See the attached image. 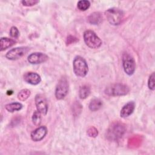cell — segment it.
I'll return each mask as SVG.
<instances>
[{
    "label": "cell",
    "mask_w": 155,
    "mask_h": 155,
    "mask_svg": "<svg viewBox=\"0 0 155 155\" xmlns=\"http://www.w3.org/2000/svg\"><path fill=\"white\" fill-rule=\"evenodd\" d=\"M73 69L78 77H85L88 71V67L85 59L81 56H76L73 61Z\"/></svg>",
    "instance_id": "6da1fadb"
},
{
    "label": "cell",
    "mask_w": 155,
    "mask_h": 155,
    "mask_svg": "<svg viewBox=\"0 0 155 155\" xmlns=\"http://www.w3.org/2000/svg\"><path fill=\"white\" fill-rule=\"evenodd\" d=\"M130 91L129 87L123 84L116 83L108 85L105 89V93L110 96H121L126 95Z\"/></svg>",
    "instance_id": "7a4b0ae2"
},
{
    "label": "cell",
    "mask_w": 155,
    "mask_h": 155,
    "mask_svg": "<svg viewBox=\"0 0 155 155\" xmlns=\"http://www.w3.org/2000/svg\"><path fill=\"white\" fill-rule=\"evenodd\" d=\"M126 131L125 126L119 122L113 124L107 131V138L110 140H117L125 134Z\"/></svg>",
    "instance_id": "3957f363"
},
{
    "label": "cell",
    "mask_w": 155,
    "mask_h": 155,
    "mask_svg": "<svg viewBox=\"0 0 155 155\" xmlns=\"http://www.w3.org/2000/svg\"><path fill=\"white\" fill-rule=\"evenodd\" d=\"M105 14L107 21L113 25H119L124 18L123 12L117 8H110L107 10Z\"/></svg>",
    "instance_id": "277c9868"
},
{
    "label": "cell",
    "mask_w": 155,
    "mask_h": 155,
    "mask_svg": "<svg viewBox=\"0 0 155 155\" xmlns=\"http://www.w3.org/2000/svg\"><path fill=\"white\" fill-rule=\"evenodd\" d=\"M84 40L85 44L91 48H98L102 45V41L93 30H88L84 33Z\"/></svg>",
    "instance_id": "5b68a950"
},
{
    "label": "cell",
    "mask_w": 155,
    "mask_h": 155,
    "mask_svg": "<svg viewBox=\"0 0 155 155\" xmlns=\"http://www.w3.org/2000/svg\"><path fill=\"white\" fill-rule=\"evenodd\" d=\"M122 61L125 73L129 76L133 74L136 70V62L133 56L128 53H124L122 55Z\"/></svg>",
    "instance_id": "8992f818"
},
{
    "label": "cell",
    "mask_w": 155,
    "mask_h": 155,
    "mask_svg": "<svg viewBox=\"0 0 155 155\" xmlns=\"http://www.w3.org/2000/svg\"><path fill=\"white\" fill-rule=\"evenodd\" d=\"M68 91V83L65 77H62L58 81L55 89V97L58 100L63 99Z\"/></svg>",
    "instance_id": "52a82bcc"
},
{
    "label": "cell",
    "mask_w": 155,
    "mask_h": 155,
    "mask_svg": "<svg viewBox=\"0 0 155 155\" xmlns=\"http://www.w3.org/2000/svg\"><path fill=\"white\" fill-rule=\"evenodd\" d=\"M29 51V48L27 47H15L10 50L5 54V58L8 60H17L24 56Z\"/></svg>",
    "instance_id": "ba28073f"
},
{
    "label": "cell",
    "mask_w": 155,
    "mask_h": 155,
    "mask_svg": "<svg viewBox=\"0 0 155 155\" xmlns=\"http://www.w3.org/2000/svg\"><path fill=\"white\" fill-rule=\"evenodd\" d=\"M35 105L37 110L42 114H46L48 109V105L45 97L42 94H37L35 96Z\"/></svg>",
    "instance_id": "9c48e42d"
},
{
    "label": "cell",
    "mask_w": 155,
    "mask_h": 155,
    "mask_svg": "<svg viewBox=\"0 0 155 155\" xmlns=\"http://www.w3.org/2000/svg\"><path fill=\"white\" fill-rule=\"evenodd\" d=\"M48 59V56L42 52H35L28 55L27 60L31 64H39L46 62Z\"/></svg>",
    "instance_id": "30bf717a"
},
{
    "label": "cell",
    "mask_w": 155,
    "mask_h": 155,
    "mask_svg": "<svg viewBox=\"0 0 155 155\" xmlns=\"http://www.w3.org/2000/svg\"><path fill=\"white\" fill-rule=\"evenodd\" d=\"M47 134V128L45 126H40L34 130L30 134L31 139L35 142L42 140Z\"/></svg>",
    "instance_id": "8fae6325"
},
{
    "label": "cell",
    "mask_w": 155,
    "mask_h": 155,
    "mask_svg": "<svg viewBox=\"0 0 155 155\" xmlns=\"http://www.w3.org/2000/svg\"><path fill=\"white\" fill-rule=\"evenodd\" d=\"M24 79L27 83L34 85L39 84L41 81V78L39 74L31 71L24 74Z\"/></svg>",
    "instance_id": "7c38bea8"
},
{
    "label": "cell",
    "mask_w": 155,
    "mask_h": 155,
    "mask_svg": "<svg viewBox=\"0 0 155 155\" xmlns=\"http://www.w3.org/2000/svg\"><path fill=\"white\" fill-rule=\"evenodd\" d=\"M135 108V103L133 101H130L127 102L124 107L122 108L120 116L121 117L125 118L130 116L134 111Z\"/></svg>",
    "instance_id": "4fadbf2b"
},
{
    "label": "cell",
    "mask_w": 155,
    "mask_h": 155,
    "mask_svg": "<svg viewBox=\"0 0 155 155\" xmlns=\"http://www.w3.org/2000/svg\"><path fill=\"white\" fill-rule=\"evenodd\" d=\"M16 41L14 39L2 37L0 39V50L4 51L16 44Z\"/></svg>",
    "instance_id": "5bb4252c"
},
{
    "label": "cell",
    "mask_w": 155,
    "mask_h": 155,
    "mask_svg": "<svg viewBox=\"0 0 155 155\" xmlns=\"http://www.w3.org/2000/svg\"><path fill=\"white\" fill-rule=\"evenodd\" d=\"M88 21L93 25H98L102 21V16L99 12H93L88 16Z\"/></svg>",
    "instance_id": "9a60e30c"
},
{
    "label": "cell",
    "mask_w": 155,
    "mask_h": 155,
    "mask_svg": "<svg viewBox=\"0 0 155 155\" xmlns=\"http://www.w3.org/2000/svg\"><path fill=\"white\" fill-rule=\"evenodd\" d=\"M102 106V101L98 98L93 99L89 105L88 108L91 111H96L99 110Z\"/></svg>",
    "instance_id": "2e32d148"
},
{
    "label": "cell",
    "mask_w": 155,
    "mask_h": 155,
    "mask_svg": "<svg viewBox=\"0 0 155 155\" xmlns=\"http://www.w3.org/2000/svg\"><path fill=\"white\" fill-rule=\"evenodd\" d=\"M22 108V105L19 102H12L5 105V108L8 112L13 113L14 111H19Z\"/></svg>",
    "instance_id": "e0dca14e"
},
{
    "label": "cell",
    "mask_w": 155,
    "mask_h": 155,
    "mask_svg": "<svg viewBox=\"0 0 155 155\" xmlns=\"http://www.w3.org/2000/svg\"><path fill=\"white\" fill-rule=\"evenodd\" d=\"M90 94V88L86 85H82L79 88V97L82 99H84L87 98Z\"/></svg>",
    "instance_id": "ac0fdd59"
},
{
    "label": "cell",
    "mask_w": 155,
    "mask_h": 155,
    "mask_svg": "<svg viewBox=\"0 0 155 155\" xmlns=\"http://www.w3.org/2000/svg\"><path fill=\"white\" fill-rule=\"evenodd\" d=\"M30 91L28 89H22L18 94V98L21 101H26L30 96Z\"/></svg>",
    "instance_id": "d6986e66"
},
{
    "label": "cell",
    "mask_w": 155,
    "mask_h": 155,
    "mask_svg": "<svg viewBox=\"0 0 155 155\" xmlns=\"http://www.w3.org/2000/svg\"><path fill=\"white\" fill-rule=\"evenodd\" d=\"M90 6V2L88 0H81L77 3V7L81 11L87 10Z\"/></svg>",
    "instance_id": "ffe728a7"
},
{
    "label": "cell",
    "mask_w": 155,
    "mask_h": 155,
    "mask_svg": "<svg viewBox=\"0 0 155 155\" xmlns=\"http://www.w3.org/2000/svg\"><path fill=\"white\" fill-rule=\"evenodd\" d=\"M41 113H39L38 110L35 111L33 113L31 120L33 124L35 126H39L41 123Z\"/></svg>",
    "instance_id": "44dd1931"
},
{
    "label": "cell",
    "mask_w": 155,
    "mask_h": 155,
    "mask_svg": "<svg viewBox=\"0 0 155 155\" xmlns=\"http://www.w3.org/2000/svg\"><path fill=\"white\" fill-rule=\"evenodd\" d=\"M148 88L151 90H154L155 85H154V73L153 72L149 76L148 80Z\"/></svg>",
    "instance_id": "7402d4cb"
},
{
    "label": "cell",
    "mask_w": 155,
    "mask_h": 155,
    "mask_svg": "<svg viewBox=\"0 0 155 155\" xmlns=\"http://www.w3.org/2000/svg\"><path fill=\"white\" fill-rule=\"evenodd\" d=\"M10 35L13 39H17L19 36V31L18 28L15 26H13L10 29Z\"/></svg>",
    "instance_id": "603a6c76"
},
{
    "label": "cell",
    "mask_w": 155,
    "mask_h": 155,
    "mask_svg": "<svg viewBox=\"0 0 155 155\" xmlns=\"http://www.w3.org/2000/svg\"><path fill=\"white\" fill-rule=\"evenodd\" d=\"M87 134L90 137H95L98 134V131H97V130L95 127H91L87 130Z\"/></svg>",
    "instance_id": "cb8c5ba5"
},
{
    "label": "cell",
    "mask_w": 155,
    "mask_h": 155,
    "mask_svg": "<svg viewBox=\"0 0 155 155\" xmlns=\"http://www.w3.org/2000/svg\"><path fill=\"white\" fill-rule=\"evenodd\" d=\"M39 1L36 0H23L21 1V3L24 6H27V7H30L35 5L39 3Z\"/></svg>",
    "instance_id": "d4e9b609"
}]
</instances>
